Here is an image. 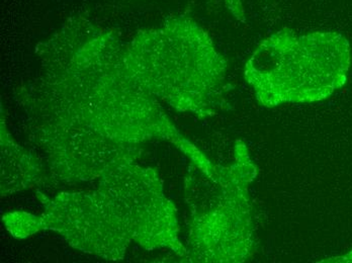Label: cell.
Returning <instances> with one entry per match:
<instances>
[{"label":"cell","instance_id":"obj_1","mask_svg":"<svg viewBox=\"0 0 352 263\" xmlns=\"http://www.w3.org/2000/svg\"><path fill=\"white\" fill-rule=\"evenodd\" d=\"M349 41L336 32L298 35L285 29L266 38L245 66V79L259 104L274 108L329 98L346 82Z\"/></svg>","mask_w":352,"mask_h":263},{"label":"cell","instance_id":"obj_2","mask_svg":"<svg viewBox=\"0 0 352 263\" xmlns=\"http://www.w3.org/2000/svg\"><path fill=\"white\" fill-rule=\"evenodd\" d=\"M144 87L182 112L212 115L220 106L227 63L209 35L184 16L144 38Z\"/></svg>","mask_w":352,"mask_h":263},{"label":"cell","instance_id":"obj_3","mask_svg":"<svg viewBox=\"0 0 352 263\" xmlns=\"http://www.w3.org/2000/svg\"><path fill=\"white\" fill-rule=\"evenodd\" d=\"M257 168L248 147L241 141L235 146V162L217 168L209 176L206 200L192 204L190 260L197 262H244L255 250L250 187Z\"/></svg>","mask_w":352,"mask_h":263},{"label":"cell","instance_id":"obj_4","mask_svg":"<svg viewBox=\"0 0 352 263\" xmlns=\"http://www.w3.org/2000/svg\"><path fill=\"white\" fill-rule=\"evenodd\" d=\"M224 3L226 4L227 10L234 14L236 19L243 21L245 18V8H244L242 0H224Z\"/></svg>","mask_w":352,"mask_h":263},{"label":"cell","instance_id":"obj_5","mask_svg":"<svg viewBox=\"0 0 352 263\" xmlns=\"http://www.w3.org/2000/svg\"><path fill=\"white\" fill-rule=\"evenodd\" d=\"M332 262H352V251L347 255L343 256V258H337V260H332Z\"/></svg>","mask_w":352,"mask_h":263}]
</instances>
